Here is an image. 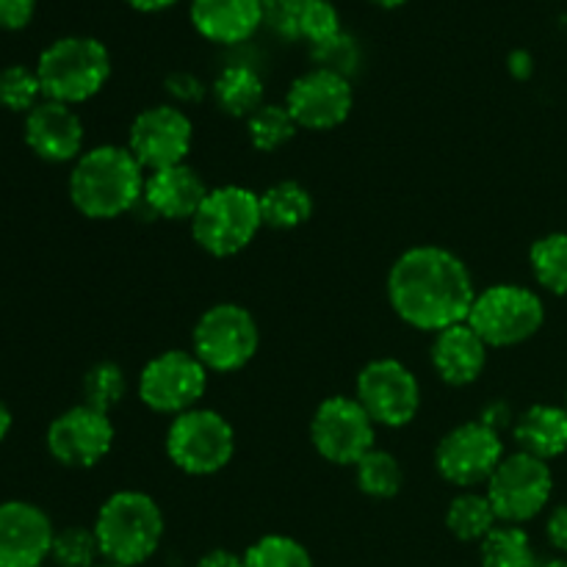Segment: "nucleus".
Masks as SVG:
<instances>
[{
    "instance_id": "43",
    "label": "nucleus",
    "mask_w": 567,
    "mask_h": 567,
    "mask_svg": "<svg viewBox=\"0 0 567 567\" xmlns=\"http://www.w3.org/2000/svg\"><path fill=\"white\" fill-rule=\"evenodd\" d=\"M127 3L138 11H164L169 6H175L177 0H127Z\"/></svg>"
},
{
    "instance_id": "42",
    "label": "nucleus",
    "mask_w": 567,
    "mask_h": 567,
    "mask_svg": "<svg viewBox=\"0 0 567 567\" xmlns=\"http://www.w3.org/2000/svg\"><path fill=\"white\" fill-rule=\"evenodd\" d=\"M194 567H244L241 554L230 551V548H210L197 559Z\"/></svg>"
},
{
    "instance_id": "38",
    "label": "nucleus",
    "mask_w": 567,
    "mask_h": 567,
    "mask_svg": "<svg viewBox=\"0 0 567 567\" xmlns=\"http://www.w3.org/2000/svg\"><path fill=\"white\" fill-rule=\"evenodd\" d=\"M33 11H37V0H0V28L20 31L31 22Z\"/></svg>"
},
{
    "instance_id": "12",
    "label": "nucleus",
    "mask_w": 567,
    "mask_h": 567,
    "mask_svg": "<svg viewBox=\"0 0 567 567\" xmlns=\"http://www.w3.org/2000/svg\"><path fill=\"white\" fill-rule=\"evenodd\" d=\"M354 399L377 426L402 430L419 419L421 382L402 360L377 358L360 369Z\"/></svg>"
},
{
    "instance_id": "41",
    "label": "nucleus",
    "mask_w": 567,
    "mask_h": 567,
    "mask_svg": "<svg viewBox=\"0 0 567 567\" xmlns=\"http://www.w3.org/2000/svg\"><path fill=\"white\" fill-rule=\"evenodd\" d=\"M507 70L509 75L518 78V81H529V78L535 75V55L524 48L513 50V53L507 55Z\"/></svg>"
},
{
    "instance_id": "39",
    "label": "nucleus",
    "mask_w": 567,
    "mask_h": 567,
    "mask_svg": "<svg viewBox=\"0 0 567 567\" xmlns=\"http://www.w3.org/2000/svg\"><path fill=\"white\" fill-rule=\"evenodd\" d=\"M546 543L559 554L567 557V502L557 504L551 513L546 515Z\"/></svg>"
},
{
    "instance_id": "17",
    "label": "nucleus",
    "mask_w": 567,
    "mask_h": 567,
    "mask_svg": "<svg viewBox=\"0 0 567 567\" xmlns=\"http://www.w3.org/2000/svg\"><path fill=\"white\" fill-rule=\"evenodd\" d=\"M55 526L42 507L22 498L0 502V567H42L50 563Z\"/></svg>"
},
{
    "instance_id": "14",
    "label": "nucleus",
    "mask_w": 567,
    "mask_h": 567,
    "mask_svg": "<svg viewBox=\"0 0 567 567\" xmlns=\"http://www.w3.org/2000/svg\"><path fill=\"white\" fill-rule=\"evenodd\" d=\"M194 147V122L181 105L158 103L142 109L127 131V150L144 172L186 164Z\"/></svg>"
},
{
    "instance_id": "7",
    "label": "nucleus",
    "mask_w": 567,
    "mask_h": 567,
    "mask_svg": "<svg viewBox=\"0 0 567 567\" xmlns=\"http://www.w3.org/2000/svg\"><path fill=\"white\" fill-rule=\"evenodd\" d=\"M164 449L169 463L188 476H214L236 454V430L210 408H194L172 419Z\"/></svg>"
},
{
    "instance_id": "15",
    "label": "nucleus",
    "mask_w": 567,
    "mask_h": 567,
    "mask_svg": "<svg viewBox=\"0 0 567 567\" xmlns=\"http://www.w3.org/2000/svg\"><path fill=\"white\" fill-rule=\"evenodd\" d=\"M114 421L109 413L81 402L55 415L48 426V452L66 468H94L114 449Z\"/></svg>"
},
{
    "instance_id": "2",
    "label": "nucleus",
    "mask_w": 567,
    "mask_h": 567,
    "mask_svg": "<svg viewBox=\"0 0 567 567\" xmlns=\"http://www.w3.org/2000/svg\"><path fill=\"white\" fill-rule=\"evenodd\" d=\"M147 172L133 158L127 144H97L72 164L66 192L86 219H120L142 205Z\"/></svg>"
},
{
    "instance_id": "16",
    "label": "nucleus",
    "mask_w": 567,
    "mask_h": 567,
    "mask_svg": "<svg viewBox=\"0 0 567 567\" xmlns=\"http://www.w3.org/2000/svg\"><path fill=\"white\" fill-rule=\"evenodd\" d=\"M286 109L297 120L299 131H336L354 109L352 81L338 72L313 66L291 83Z\"/></svg>"
},
{
    "instance_id": "20",
    "label": "nucleus",
    "mask_w": 567,
    "mask_h": 567,
    "mask_svg": "<svg viewBox=\"0 0 567 567\" xmlns=\"http://www.w3.org/2000/svg\"><path fill=\"white\" fill-rule=\"evenodd\" d=\"M487 352V343L476 336L468 321H463L432 336L430 363L446 385L465 388L485 374Z\"/></svg>"
},
{
    "instance_id": "11",
    "label": "nucleus",
    "mask_w": 567,
    "mask_h": 567,
    "mask_svg": "<svg viewBox=\"0 0 567 567\" xmlns=\"http://www.w3.org/2000/svg\"><path fill=\"white\" fill-rule=\"evenodd\" d=\"M310 443L321 460L341 468H354L377 446V424L347 393L319 402L310 419Z\"/></svg>"
},
{
    "instance_id": "5",
    "label": "nucleus",
    "mask_w": 567,
    "mask_h": 567,
    "mask_svg": "<svg viewBox=\"0 0 567 567\" xmlns=\"http://www.w3.org/2000/svg\"><path fill=\"white\" fill-rule=\"evenodd\" d=\"M188 225H192V236L203 252L214 255V258H233V255L244 252L264 230L260 194L247 186H236V183L210 188L197 216Z\"/></svg>"
},
{
    "instance_id": "26",
    "label": "nucleus",
    "mask_w": 567,
    "mask_h": 567,
    "mask_svg": "<svg viewBox=\"0 0 567 567\" xmlns=\"http://www.w3.org/2000/svg\"><path fill=\"white\" fill-rule=\"evenodd\" d=\"M537 548L524 526L498 524L485 540L480 543L482 567H540Z\"/></svg>"
},
{
    "instance_id": "47",
    "label": "nucleus",
    "mask_w": 567,
    "mask_h": 567,
    "mask_svg": "<svg viewBox=\"0 0 567 567\" xmlns=\"http://www.w3.org/2000/svg\"><path fill=\"white\" fill-rule=\"evenodd\" d=\"M97 567H122V565H114V563H100Z\"/></svg>"
},
{
    "instance_id": "32",
    "label": "nucleus",
    "mask_w": 567,
    "mask_h": 567,
    "mask_svg": "<svg viewBox=\"0 0 567 567\" xmlns=\"http://www.w3.org/2000/svg\"><path fill=\"white\" fill-rule=\"evenodd\" d=\"M44 100L42 81L37 75V66L9 64L0 70V109L28 114Z\"/></svg>"
},
{
    "instance_id": "33",
    "label": "nucleus",
    "mask_w": 567,
    "mask_h": 567,
    "mask_svg": "<svg viewBox=\"0 0 567 567\" xmlns=\"http://www.w3.org/2000/svg\"><path fill=\"white\" fill-rule=\"evenodd\" d=\"M127 393V377L125 369L114 360H103V363H94L92 369L83 377V402L92 404V408L111 413L116 404L125 399Z\"/></svg>"
},
{
    "instance_id": "27",
    "label": "nucleus",
    "mask_w": 567,
    "mask_h": 567,
    "mask_svg": "<svg viewBox=\"0 0 567 567\" xmlns=\"http://www.w3.org/2000/svg\"><path fill=\"white\" fill-rule=\"evenodd\" d=\"M529 269L537 286L551 297H567V233L554 230L529 247Z\"/></svg>"
},
{
    "instance_id": "34",
    "label": "nucleus",
    "mask_w": 567,
    "mask_h": 567,
    "mask_svg": "<svg viewBox=\"0 0 567 567\" xmlns=\"http://www.w3.org/2000/svg\"><path fill=\"white\" fill-rule=\"evenodd\" d=\"M310 55H313L319 70L338 72V75L349 78V81H352L354 72L360 70V59H363V55H360V44L354 42V37H349V33H338L330 42L316 44V48H310Z\"/></svg>"
},
{
    "instance_id": "44",
    "label": "nucleus",
    "mask_w": 567,
    "mask_h": 567,
    "mask_svg": "<svg viewBox=\"0 0 567 567\" xmlns=\"http://www.w3.org/2000/svg\"><path fill=\"white\" fill-rule=\"evenodd\" d=\"M11 424H14V419H11V410L6 408V402H0V443H3L6 435L11 432Z\"/></svg>"
},
{
    "instance_id": "29",
    "label": "nucleus",
    "mask_w": 567,
    "mask_h": 567,
    "mask_svg": "<svg viewBox=\"0 0 567 567\" xmlns=\"http://www.w3.org/2000/svg\"><path fill=\"white\" fill-rule=\"evenodd\" d=\"M299 133L297 120L286 103H264L252 116L247 120V136L258 153H277L286 144L293 142Z\"/></svg>"
},
{
    "instance_id": "45",
    "label": "nucleus",
    "mask_w": 567,
    "mask_h": 567,
    "mask_svg": "<svg viewBox=\"0 0 567 567\" xmlns=\"http://www.w3.org/2000/svg\"><path fill=\"white\" fill-rule=\"evenodd\" d=\"M540 567H567V557H551V559H543Z\"/></svg>"
},
{
    "instance_id": "48",
    "label": "nucleus",
    "mask_w": 567,
    "mask_h": 567,
    "mask_svg": "<svg viewBox=\"0 0 567 567\" xmlns=\"http://www.w3.org/2000/svg\"><path fill=\"white\" fill-rule=\"evenodd\" d=\"M565 410H567V385H565Z\"/></svg>"
},
{
    "instance_id": "18",
    "label": "nucleus",
    "mask_w": 567,
    "mask_h": 567,
    "mask_svg": "<svg viewBox=\"0 0 567 567\" xmlns=\"http://www.w3.org/2000/svg\"><path fill=\"white\" fill-rule=\"evenodd\" d=\"M22 138L28 150L44 164H75L86 150V127L78 111L66 103L44 97L22 122Z\"/></svg>"
},
{
    "instance_id": "10",
    "label": "nucleus",
    "mask_w": 567,
    "mask_h": 567,
    "mask_svg": "<svg viewBox=\"0 0 567 567\" xmlns=\"http://www.w3.org/2000/svg\"><path fill=\"white\" fill-rule=\"evenodd\" d=\"M210 371L192 349H166L147 360L138 374L136 393L147 410L158 415H181L199 408L208 391Z\"/></svg>"
},
{
    "instance_id": "36",
    "label": "nucleus",
    "mask_w": 567,
    "mask_h": 567,
    "mask_svg": "<svg viewBox=\"0 0 567 567\" xmlns=\"http://www.w3.org/2000/svg\"><path fill=\"white\" fill-rule=\"evenodd\" d=\"M310 0H264V22L280 37L299 39V17Z\"/></svg>"
},
{
    "instance_id": "13",
    "label": "nucleus",
    "mask_w": 567,
    "mask_h": 567,
    "mask_svg": "<svg viewBox=\"0 0 567 567\" xmlns=\"http://www.w3.org/2000/svg\"><path fill=\"white\" fill-rule=\"evenodd\" d=\"M502 435L482 421H465L449 430L435 449V468L441 480L460 491L487 485L493 471L504 460Z\"/></svg>"
},
{
    "instance_id": "1",
    "label": "nucleus",
    "mask_w": 567,
    "mask_h": 567,
    "mask_svg": "<svg viewBox=\"0 0 567 567\" xmlns=\"http://www.w3.org/2000/svg\"><path fill=\"white\" fill-rule=\"evenodd\" d=\"M388 305L408 327L441 332L468 321L476 282L457 252L437 244L410 247L393 260L385 280Z\"/></svg>"
},
{
    "instance_id": "21",
    "label": "nucleus",
    "mask_w": 567,
    "mask_h": 567,
    "mask_svg": "<svg viewBox=\"0 0 567 567\" xmlns=\"http://www.w3.org/2000/svg\"><path fill=\"white\" fill-rule=\"evenodd\" d=\"M194 28L216 44H241L264 25V0H192Z\"/></svg>"
},
{
    "instance_id": "35",
    "label": "nucleus",
    "mask_w": 567,
    "mask_h": 567,
    "mask_svg": "<svg viewBox=\"0 0 567 567\" xmlns=\"http://www.w3.org/2000/svg\"><path fill=\"white\" fill-rule=\"evenodd\" d=\"M338 33H343V28L336 3H330V0H310L305 6L302 17H299V39H305V42H310V48H316V44L336 39Z\"/></svg>"
},
{
    "instance_id": "4",
    "label": "nucleus",
    "mask_w": 567,
    "mask_h": 567,
    "mask_svg": "<svg viewBox=\"0 0 567 567\" xmlns=\"http://www.w3.org/2000/svg\"><path fill=\"white\" fill-rule=\"evenodd\" d=\"M37 75L44 97L75 109L103 92L111 78V53L94 37H61L42 50Z\"/></svg>"
},
{
    "instance_id": "40",
    "label": "nucleus",
    "mask_w": 567,
    "mask_h": 567,
    "mask_svg": "<svg viewBox=\"0 0 567 567\" xmlns=\"http://www.w3.org/2000/svg\"><path fill=\"white\" fill-rule=\"evenodd\" d=\"M480 421H482V424L491 426V430H496L498 435H502L504 430H513L515 415H513V410H509L507 402H493V404H487L485 410H482Z\"/></svg>"
},
{
    "instance_id": "19",
    "label": "nucleus",
    "mask_w": 567,
    "mask_h": 567,
    "mask_svg": "<svg viewBox=\"0 0 567 567\" xmlns=\"http://www.w3.org/2000/svg\"><path fill=\"white\" fill-rule=\"evenodd\" d=\"M208 192V183L192 164H177L147 172L142 205H147L153 216H161V219L192 221Z\"/></svg>"
},
{
    "instance_id": "46",
    "label": "nucleus",
    "mask_w": 567,
    "mask_h": 567,
    "mask_svg": "<svg viewBox=\"0 0 567 567\" xmlns=\"http://www.w3.org/2000/svg\"><path fill=\"white\" fill-rule=\"evenodd\" d=\"M371 3L382 6V9H399V6H404L408 0H371Z\"/></svg>"
},
{
    "instance_id": "8",
    "label": "nucleus",
    "mask_w": 567,
    "mask_h": 567,
    "mask_svg": "<svg viewBox=\"0 0 567 567\" xmlns=\"http://www.w3.org/2000/svg\"><path fill=\"white\" fill-rule=\"evenodd\" d=\"M260 349L258 319L238 302H216L192 330V352L210 374H233Z\"/></svg>"
},
{
    "instance_id": "22",
    "label": "nucleus",
    "mask_w": 567,
    "mask_h": 567,
    "mask_svg": "<svg viewBox=\"0 0 567 567\" xmlns=\"http://www.w3.org/2000/svg\"><path fill=\"white\" fill-rule=\"evenodd\" d=\"M513 441L518 452L532 454L543 463L567 454V410L565 404H532L524 413L515 415Z\"/></svg>"
},
{
    "instance_id": "30",
    "label": "nucleus",
    "mask_w": 567,
    "mask_h": 567,
    "mask_svg": "<svg viewBox=\"0 0 567 567\" xmlns=\"http://www.w3.org/2000/svg\"><path fill=\"white\" fill-rule=\"evenodd\" d=\"M244 567H316L308 548L288 535H264L241 554Z\"/></svg>"
},
{
    "instance_id": "9",
    "label": "nucleus",
    "mask_w": 567,
    "mask_h": 567,
    "mask_svg": "<svg viewBox=\"0 0 567 567\" xmlns=\"http://www.w3.org/2000/svg\"><path fill=\"white\" fill-rule=\"evenodd\" d=\"M485 496L496 509L498 524L526 526L540 518L554 496L551 463L532 457L526 452H509L493 471L485 485Z\"/></svg>"
},
{
    "instance_id": "49",
    "label": "nucleus",
    "mask_w": 567,
    "mask_h": 567,
    "mask_svg": "<svg viewBox=\"0 0 567 567\" xmlns=\"http://www.w3.org/2000/svg\"><path fill=\"white\" fill-rule=\"evenodd\" d=\"M42 567H53V565H42Z\"/></svg>"
},
{
    "instance_id": "31",
    "label": "nucleus",
    "mask_w": 567,
    "mask_h": 567,
    "mask_svg": "<svg viewBox=\"0 0 567 567\" xmlns=\"http://www.w3.org/2000/svg\"><path fill=\"white\" fill-rule=\"evenodd\" d=\"M103 563L92 526H64L55 529L50 565L53 567H97Z\"/></svg>"
},
{
    "instance_id": "24",
    "label": "nucleus",
    "mask_w": 567,
    "mask_h": 567,
    "mask_svg": "<svg viewBox=\"0 0 567 567\" xmlns=\"http://www.w3.org/2000/svg\"><path fill=\"white\" fill-rule=\"evenodd\" d=\"M260 216L271 230H297L313 216V194L297 181L271 183L260 192Z\"/></svg>"
},
{
    "instance_id": "3",
    "label": "nucleus",
    "mask_w": 567,
    "mask_h": 567,
    "mask_svg": "<svg viewBox=\"0 0 567 567\" xmlns=\"http://www.w3.org/2000/svg\"><path fill=\"white\" fill-rule=\"evenodd\" d=\"M92 529L103 563L138 567L150 563L161 548L166 520L164 509L150 493L116 491L100 504Z\"/></svg>"
},
{
    "instance_id": "37",
    "label": "nucleus",
    "mask_w": 567,
    "mask_h": 567,
    "mask_svg": "<svg viewBox=\"0 0 567 567\" xmlns=\"http://www.w3.org/2000/svg\"><path fill=\"white\" fill-rule=\"evenodd\" d=\"M164 89L166 94H169V100L175 105H194V103H203L205 94L210 92V86H205L203 78H197L194 72H186V70H177V72H169L164 81Z\"/></svg>"
},
{
    "instance_id": "6",
    "label": "nucleus",
    "mask_w": 567,
    "mask_h": 567,
    "mask_svg": "<svg viewBox=\"0 0 567 567\" xmlns=\"http://www.w3.org/2000/svg\"><path fill=\"white\" fill-rule=\"evenodd\" d=\"M468 324L487 349H513L532 341L546 324V302L520 282H496L476 293Z\"/></svg>"
},
{
    "instance_id": "28",
    "label": "nucleus",
    "mask_w": 567,
    "mask_h": 567,
    "mask_svg": "<svg viewBox=\"0 0 567 567\" xmlns=\"http://www.w3.org/2000/svg\"><path fill=\"white\" fill-rule=\"evenodd\" d=\"M354 482H358L363 496L377 498V502H388V498L402 493V463H399L391 452L374 446L358 465H354Z\"/></svg>"
},
{
    "instance_id": "25",
    "label": "nucleus",
    "mask_w": 567,
    "mask_h": 567,
    "mask_svg": "<svg viewBox=\"0 0 567 567\" xmlns=\"http://www.w3.org/2000/svg\"><path fill=\"white\" fill-rule=\"evenodd\" d=\"M498 526L491 498L480 491H463L449 502L446 529L460 543H482Z\"/></svg>"
},
{
    "instance_id": "23",
    "label": "nucleus",
    "mask_w": 567,
    "mask_h": 567,
    "mask_svg": "<svg viewBox=\"0 0 567 567\" xmlns=\"http://www.w3.org/2000/svg\"><path fill=\"white\" fill-rule=\"evenodd\" d=\"M210 94H214L219 111H225L227 116L249 120L264 105L266 86L264 78H260V72L255 66L230 64L210 83Z\"/></svg>"
}]
</instances>
